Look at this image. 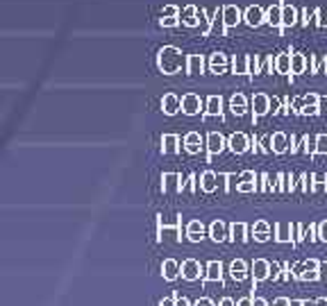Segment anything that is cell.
Returning <instances> with one entry per match:
<instances>
[{
	"label": "cell",
	"mask_w": 327,
	"mask_h": 306,
	"mask_svg": "<svg viewBox=\"0 0 327 306\" xmlns=\"http://www.w3.org/2000/svg\"><path fill=\"white\" fill-rule=\"evenodd\" d=\"M157 64H159L163 75H175V73L187 64V59H184L180 48H175V46H163L159 50V55H157Z\"/></svg>",
	"instance_id": "6da1fadb"
},
{
	"label": "cell",
	"mask_w": 327,
	"mask_h": 306,
	"mask_svg": "<svg viewBox=\"0 0 327 306\" xmlns=\"http://www.w3.org/2000/svg\"><path fill=\"white\" fill-rule=\"evenodd\" d=\"M250 139L243 134V132H234V134L228 139V147H230V152L232 155H243V152L250 150Z\"/></svg>",
	"instance_id": "7a4b0ae2"
},
{
	"label": "cell",
	"mask_w": 327,
	"mask_h": 306,
	"mask_svg": "<svg viewBox=\"0 0 327 306\" xmlns=\"http://www.w3.org/2000/svg\"><path fill=\"white\" fill-rule=\"evenodd\" d=\"M243 20L250 28H259L261 23H266V12H263L259 5H250L243 12Z\"/></svg>",
	"instance_id": "3957f363"
},
{
	"label": "cell",
	"mask_w": 327,
	"mask_h": 306,
	"mask_svg": "<svg viewBox=\"0 0 327 306\" xmlns=\"http://www.w3.org/2000/svg\"><path fill=\"white\" fill-rule=\"evenodd\" d=\"M250 272H252L255 283L257 281H266V279H271V263H268L266 258H255V261H252Z\"/></svg>",
	"instance_id": "277c9868"
},
{
	"label": "cell",
	"mask_w": 327,
	"mask_h": 306,
	"mask_svg": "<svg viewBox=\"0 0 327 306\" xmlns=\"http://www.w3.org/2000/svg\"><path fill=\"white\" fill-rule=\"evenodd\" d=\"M202 100H200L198 93H187V96L182 98V112L187 116H196L200 114V109H202Z\"/></svg>",
	"instance_id": "5b68a950"
},
{
	"label": "cell",
	"mask_w": 327,
	"mask_h": 306,
	"mask_svg": "<svg viewBox=\"0 0 327 306\" xmlns=\"http://www.w3.org/2000/svg\"><path fill=\"white\" fill-rule=\"evenodd\" d=\"M223 20H225V28H236V25L243 20V12H241L236 5H225L223 7Z\"/></svg>",
	"instance_id": "8992f818"
},
{
	"label": "cell",
	"mask_w": 327,
	"mask_h": 306,
	"mask_svg": "<svg viewBox=\"0 0 327 306\" xmlns=\"http://www.w3.org/2000/svg\"><path fill=\"white\" fill-rule=\"evenodd\" d=\"M228 147V141L220 132H209L207 134V152L209 155H220V152Z\"/></svg>",
	"instance_id": "52a82bcc"
},
{
	"label": "cell",
	"mask_w": 327,
	"mask_h": 306,
	"mask_svg": "<svg viewBox=\"0 0 327 306\" xmlns=\"http://www.w3.org/2000/svg\"><path fill=\"white\" fill-rule=\"evenodd\" d=\"M202 266H200V261L196 258H187V261L182 263V277L187 279V281H196L200 279V274H202Z\"/></svg>",
	"instance_id": "ba28073f"
},
{
	"label": "cell",
	"mask_w": 327,
	"mask_h": 306,
	"mask_svg": "<svg viewBox=\"0 0 327 306\" xmlns=\"http://www.w3.org/2000/svg\"><path fill=\"white\" fill-rule=\"evenodd\" d=\"M180 23L187 25V28H198L200 25V9L196 5H187L180 14Z\"/></svg>",
	"instance_id": "9c48e42d"
},
{
	"label": "cell",
	"mask_w": 327,
	"mask_h": 306,
	"mask_svg": "<svg viewBox=\"0 0 327 306\" xmlns=\"http://www.w3.org/2000/svg\"><path fill=\"white\" fill-rule=\"evenodd\" d=\"M271 112V98L266 93H255L252 96V114L259 118V116H266Z\"/></svg>",
	"instance_id": "30bf717a"
},
{
	"label": "cell",
	"mask_w": 327,
	"mask_h": 306,
	"mask_svg": "<svg viewBox=\"0 0 327 306\" xmlns=\"http://www.w3.org/2000/svg\"><path fill=\"white\" fill-rule=\"evenodd\" d=\"M180 274H182V266L175 258H166V261L161 263V277L166 279V281H175Z\"/></svg>",
	"instance_id": "8fae6325"
},
{
	"label": "cell",
	"mask_w": 327,
	"mask_h": 306,
	"mask_svg": "<svg viewBox=\"0 0 327 306\" xmlns=\"http://www.w3.org/2000/svg\"><path fill=\"white\" fill-rule=\"evenodd\" d=\"M161 191L163 193H182V182L177 172H163L161 177Z\"/></svg>",
	"instance_id": "7c38bea8"
},
{
	"label": "cell",
	"mask_w": 327,
	"mask_h": 306,
	"mask_svg": "<svg viewBox=\"0 0 327 306\" xmlns=\"http://www.w3.org/2000/svg\"><path fill=\"white\" fill-rule=\"evenodd\" d=\"M161 109L166 116H175L177 112H182V100L175 96V93H166L161 98Z\"/></svg>",
	"instance_id": "4fadbf2b"
},
{
	"label": "cell",
	"mask_w": 327,
	"mask_h": 306,
	"mask_svg": "<svg viewBox=\"0 0 327 306\" xmlns=\"http://www.w3.org/2000/svg\"><path fill=\"white\" fill-rule=\"evenodd\" d=\"M209 238H212L214 243H225V241H230V236H228V225H225L223 220H214V223L209 225Z\"/></svg>",
	"instance_id": "5bb4252c"
},
{
	"label": "cell",
	"mask_w": 327,
	"mask_h": 306,
	"mask_svg": "<svg viewBox=\"0 0 327 306\" xmlns=\"http://www.w3.org/2000/svg\"><path fill=\"white\" fill-rule=\"evenodd\" d=\"M225 68H228V57H225L223 52H214V55H209V71H212L214 75H223Z\"/></svg>",
	"instance_id": "9a60e30c"
},
{
	"label": "cell",
	"mask_w": 327,
	"mask_h": 306,
	"mask_svg": "<svg viewBox=\"0 0 327 306\" xmlns=\"http://www.w3.org/2000/svg\"><path fill=\"white\" fill-rule=\"evenodd\" d=\"M298 25V9L289 3H282V30Z\"/></svg>",
	"instance_id": "2e32d148"
},
{
	"label": "cell",
	"mask_w": 327,
	"mask_h": 306,
	"mask_svg": "<svg viewBox=\"0 0 327 306\" xmlns=\"http://www.w3.org/2000/svg\"><path fill=\"white\" fill-rule=\"evenodd\" d=\"M216 188H218V177H216V172L207 170L200 175V191L202 193H214Z\"/></svg>",
	"instance_id": "e0dca14e"
},
{
	"label": "cell",
	"mask_w": 327,
	"mask_h": 306,
	"mask_svg": "<svg viewBox=\"0 0 327 306\" xmlns=\"http://www.w3.org/2000/svg\"><path fill=\"white\" fill-rule=\"evenodd\" d=\"M187 238L191 243H200L205 238V225L200 223V220H191V223L187 225Z\"/></svg>",
	"instance_id": "ac0fdd59"
},
{
	"label": "cell",
	"mask_w": 327,
	"mask_h": 306,
	"mask_svg": "<svg viewBox=\"0 0 327 306\" xmlns=\"http://www.w3.org/2000/svg\"><path fill=\"white\" fill-rule=\"evenodd\" d=\"M200 147H202V139H200L198 132H189L187 136H184V150L189 152V155H198Z\"/></svg>",
	"instance_id": "d6986e66"
},
{
	"label": "cell",
	"mask_w": 327,
	"mask_h": 306,
	"mask_svg": "<svg viewBox=\"0 0 327 306\" xmlns=\"http://www.w3.org/2000/svg\"><path fill=\"white\" fill-rule=\"evenodd\" d=\"M266 23L273 25V28H279V30H282V3L271 5V7L266 9Z\"/></svg>",
	"instance_id": "ffe728a7"
},
{
	"label": "cell",
	"mask_w": 327,
	"mask_h": 306,
	"mask_svg": "<svg viewBox=\"0 0 327 306\" xmlns=\"http://www.w3.org/2000/svg\"><path fill=\"white\" fill-rule=\"evenodd\" d=\"M223 114V100H220V96H209L207 100H205V116H220Z\"/></svg>",
	"instance_id": "44dd1931"
},
{
	"label": "cell",
	"mask_w": 327,
	"mask_h": 306,
	"mask_svg": "<svg viewBox=\"0 0 327 306\" xmlns=\"http://www.w3.org/2000/svg\"><path fill=\"white\" fill-rule=\"evenodd\" d=\"M220 277H223V266H220V261H209L207 268H205V283L220 281Z\"/></svg>",
	"instance_id": "7402d4cb"
},
{
	"label": "cell",
	"mask_w": 327,
	"mask_h": 306,
	"mask_svg": "<svg viewBox=\"0 0 327 306\" xmlns=\"http://www.w3.org/2000/svg\"><path fill=\"white\" fill-rule=\"evenodd\" d=\"M230 274L234 281H243L248 277V266H246L243 258H234V261L230 263Z\"/></svg>",
	"instance_id": "603a6c76"
},
{
	"label": "cell",
	"mask_w": 327,
	"mask_h": 306,
	"mask_svg": "<svg viewBox=\"0 0 327 306\" xmlns=\"http://www.w3.org/2000/svg\"><path fill=\"white\" fill-rule=\"evenodd\" d=\"M289 145H291V141H289V136L284 132H275L273 134V152L275 155H284L289 150Z\"/></svg>",
	"instance_id": "cb8c5ba5"
},
{
	"label": "cell",
	"mask_w": 327,
	"mask_h": 306,
	"mask_svg": "<svg viewBox=\"0 0 327 306\" xmlns=\"http://www.w3.org/2000/svg\"><path fill=\"white\" fill-rule=\"evenodd\" d=\"M180 150V139L175 134H163L161 139V152L163 155H175Z\"/></svg>",
	"instance_id": "d4e9b609"
},
{
	"label": "cell",
	"mask_w": 327,
	"mask_h": 306,
	"mask_svg": "<svg viewBox=\"0 0 327 306\" xmlns=\"http://www.w3.org/2000/svg\"><path fill=\"white\" fill-rule=\"evenodd\" d=\"M230 109L236 116H243L248 112V100H246L243 93H234V96L230 98Z\"/></svg>",
	"instance_id": "484cf974"
},
{
	"label": "cell",
	"mask_w": 327,
	"mask_h": 306,
	"mask_svg": "<svg viewBox=\"0 0 327 306\" xmlns=\"http://www.w3.org/2000/svg\"><path fill=\"white\" fill-rule=\"evenodd\" d=\"M202 68H205L202 55H189L187 57V73H189V75H200Z\"/></svg>",
	"instance_id": "4316f807"
},
{
	"label": "cell",
	"mask_w": 327,
	"mask_h": 306,
	"mask_svg": "<svg viewBox=\"0 0 327 306\" xmlns=\"http://www.w3.org/2000/svg\"><path fill=\"white\" fill-rule=\"evenodd\" d=\"M230 241L248 243V227H246V223H234L230 227Z\"/></svg>",
	"instance_id": "83f0119b"
},
{
	"label": "cell",
	"mask_w": 327,
	"mask_h": 306,
	"mask_svg": "<svg viewBox=\"0 0 327 306\" xmlns=\"http://www.w3.org/2000/svg\"><path fill=\"white\" fill-rule=\"evenodd\" d=\"M232 68H234V75H248V73H250V57H248V55H236Z\"/></svg>",
	"instance_id": "f1b7e54d"
},
{
	"label": "cell",
	"mask_w": 327,
	"mask_h": 306,
	"mask_svg": "<svg viewBox=\"0 0 327 306\" xmlns=\"http://www.w3.org/2000/svg\"><path fill=\"white\" fill-rule=\"evenodd\" d=\"M275 71L279 75H289V73H291V55H287V52L277 55L275 57Z\"/></svg>",
	"instance_id": "f546056e"
},
{
	"label": "cell",
	"mask_w": 327,
	"mask_h": 306,
	"mask_svg": "<svg viewBox=\"0 0 327 306\" xmlns=\"http://www.w3.org/2000/svg\"><path fill=\"white\" fill-rule=\"evenodd\" d=\"M307 64L309 61L304 55H291V75H302Z\"/></svg>",
	"instance_id": "4dcf8cb0"
},
{
	"label": "cell",
	"mask_w": 327,
	"mask_h": 306,
	"mask_svg": "<svg viewBox=\"0 0 327 306\" xmlns=\"http://www.w3.org/2000/svg\"><path fill=\"white\" fill-rule=\"evenodd\" d=\"M291 231H293V227L289 223H279L277 225V236H275L277 243H291V238H293Z\"/></svg>",
	"instance_id": "1f68e13d"
},
{
	"label": "cell",
	"mask_w": 327,
	"mask_h": 306,
	"mask_svg": "<svg viewBox=\"0 0 327 306\" xmlns=\"http://www.w3.org/2000/svg\"><path fill=\"white\" fill-rule=\"evenodd\" d=\"M316 155H327V134L316 136Z\"/></svg>",
	"instance_id": "d6a6232c"
},
{
	"label": "cell",
	"mask_w": 327,
	"mask_h": 306,
	"mask_svg": "<svg viewBox=\"0 0 327 306\" xmlns=\"http://www.w3.org/2000/svg\"><path fill=\"white\" fill-rule=\"evenodd\" d=\"M252 231H255V236H259V234H271V225H268L266 220H257V223L252 225Z\"/></svg>",
	"instance_id": "836d02e7"
},
{
	"label": "cell",
	"mask_w": 327,
	"mask_h": 306,
	"mask_svg": "<svg viewBox=\"0 0 327 306\" xmlns=\"http://www.w3.org/2000/svg\"><path fill=\"white\" fill-rule=\"evenodd\" d=\"M320 277V270H304V266H302V272H300V281H316V279Z\"/></svg>",
	"instance_id": "e575fe53"
},
{
	"label": "cell",
	"mask_w": 327,
	"mask_h": 306,
	"mask_svg": "<svg viewBox=\"0 0 327 306\" xmlns=\"http://www.w3.org/2000/svg\"><path fill=\"white\" fill-rule=\"evenodd\" d=\"M298 114H302V116H318L320 114V107H318V104H302V107L298 109Z\"/></svg>",
	"instance_id": "d590c367"
},
{
	"label": "cell",
	"mask_w": 327,
	"mask_h": 306,
	"mask_svg": "<svg viewBox=\"0 0 327 306\" xmlns=\"http://www.w3.org/2000/svg\"><path fill=\"white\" fill-rule=\"evenodd\" d=\"M236 191H239V193H252V191H259V186H257L255 182H239Z\"/></svg>",
	"instance_id": "8d00e7d4"
},
{
	"label": "cell",
	"mask_w": 327,
	"mask_h": 306,
	"mask_svg": "<svg viewBox=\"0 0 327 306\" xmlns=\"http://www.w3.org/2000/svg\"><path fill=\"white\" fill-rule=\"evenodd\" d=\"M159 25L161 28H175V25H180V16H161Z\"/></svg>",
	"instance_id": "74e56055"
},
{
	"label": "cell",
	"mask_w": 327,
	"mask_h": 306,
	"mask_svg": "<svg viewBox=\"0 0 327 306\" xmlns=\"http://www.w3.org/2000/svg\"><path fill=\"white\" fill-rule=\"evenodd\" d=\"M259 145H261V152H266V155H271V152H273V136H263Z\"/></svg>",
	"instance_id": "f35d334b"
},
{
	"label": "cell",
	"mask_w": 327,
	"mask_h": 306,
	"mask_svg": "<svg viewBox=\"0 0 327 306\" xmlns=\"http://www.w3.org/2000/svg\"><path fill=\"white\" fill-rule=\"evenodd\" d=\"M271 279H273V281L282 279V266H279V263H275V261L271 263Z\"/></svg>",
	"instance_id": "ab89813d"
},
{
	"label": "cell",
	"mask_w": 327,
	"mask_h": 306,
	"mask_svg": "<svg viewBox=\"0 0 327 306\" xmlns=\"http://www.w3.org/2000/svg\"><path fill=\"white\" fill-rule=\"evenodd\" d=\"M180 9L175 7V5H166V7L161 9V16H180Z\"/></svg>",
	"instance_id": "60d3db41"
},
{
	"label": "cell",
	"mask_w": 327,
	"mask_h": 306,
	"mask_svg": "<svg viewBox=\"0 0 327 306\" xmlns=\"http://www.w3.org/2000/svg\"><path fill=\"white\" fill-rule=\"evenodd\" d=\"M318 241L327 243V220H325V223H320V225H318Z\"/></svg>",
	"instance_id": "b9f144b4"
},
{
	"label": "cell",
	"mask_w": 327,
	"mask_h": 306,
	"mask_svg": "<svg viewBox=\"0 0 327 306\" xmlns=\"http://www.w3.org/2000/svg\"><path fill=\"white\" fill-rule=\"evenodd\" d=\"M318 102H320V98L316 96V93H307L302 100V104H318Z\"/></svg>",
	"instance_id": "7bdbcfd3"
},
{
	"label": "cell",
	"mask_w": 327,
	"mask_h": 306,
	"mask_svg": "<svg viewBox=\"0 0 327 306\" xmlns=\"http://www.w3.org/2000/svg\"><path fill=\"white\" fill-rule=\"evenodd\" d=\"M304 270H320V263L316 258H309V261H304Z\"/></svg>",
	"instance_id": "ee69618b"
},
{
	"label": "cell",
	"mask_w": 327,
	"mask_h": 306,
	"mask_svg": "<svg viewBox=\"0 0 327 306\" xmlns=\"http://www.w3.org/2000/svg\"><path fill=\"white\" fill-rule=\"evenodd\" d=\"M175 306H191V302L187 297H182L180 293H175Z\"/></svg>",
	"instance_id": "f6af8a7d"
},
{
	"label": "cell",
	"mask_w": 327,
	"mask_h": 306,
	"mask_svg": "<svg viewBox=\"0 0 327 306\" xmlns=\"http://www.w3.org/2000/svg\"><path fill=\"white\" fill-rule=\"evenodd\" d=\"M271 112H273V114H279V112H282V107H279V98H273V100H271Z\"/></svg>",
	"instance_id": "bcb514c9"
},
{
	"label": "cell",
	"mask_w": 327,
	"mask_h": 306,
	"mask_svg": "<svg viewBox=\"0 0 327 306\" xmlns=\"http://www.w3.org/2000/svg\"><path fill=\"white\" fill-rule=\"evenodd\" d=\"M300 23H302L304 28H309V23H314V18H309V9H304V12H302V20H300Z\"/></svg>",
	"instance_id": "7dc6e473"
},
{
	"label": "cell",
	"mask_w": 327,
	"mask_h": 306,
	"mask_svg": "<svg viewBox=\"0 0 327 306\" xmlns=\"http://www.w3.org/2000/svg\"><path fill=\"white\" fill-rule=\"evenodd\" d=\"M323 182H325V177H318V182L314 184V191H316V193H320V191H325V188H327Z\"/></svg>",
	"instance_id": "c3c4849f"
},
{
	"label": "cell",
	"mask_w": 327,
	"mask_h": 306,
	"mask_svg": "<svg viewBox=\"0 0 327 306\" xmlns=\"http://www.w3.org/2000/svg\"><path fill=\"white\" fill-rule=\"evenodd\" d=\"M273 306H291V299H289V297H277L275 302H273Z\"/></svg>",
	"instance_id": "681fc988"
},
{
	"label": "cell",
	"mask_w": 327,
	"mask_h": 306,
	"mask_svg": "<svg viewBox=\"0 0 327 306\" xmlns=\"http://www.w3.org/2000/svg\"><path fill=\"white\" fill-rule=\"evenodd\" d=\"M193 306H214V302H212V299H209V297H200V299H198V302L193 304Z\"/></svg>",
	"instance_id": "f907efd6"
},
{
	"label": "cell",
	"mask_w": 327,
	"mask_h": 306,
	"mask_svg": "<svg viewBox=\"0 0 327 306\" xmlns=\"http://www.w3.org/2000/svg\"><path fill=\"white\" fill-rule=\"evenodd\" d=\"M159 306H175V295H173V297H163Z\"/></svg>",
	"instance_id": "816d5d0a"
},
{
	"label": "cell",
	"mask_w": 327,
	"mask_h": 306,
	"mask_svg": "<svg viewBox=\"0 0 327 306\" xmlns=\"http://www.w3.org/2000/svg\"><path fill=\"white\" fill-rule=\"evenodd\" d=\"M218 306H236V302H234L232 297H223V299H220V304H218Z\"/></svg>",
	"instance_id": "f5cc1de1"
},
{
	"label": "cell",
	"mask_w": 327,
	"mask_h": 306,
	"mask_svg": "<svg viewBox=\"0 0 327 306\" xmlns=\"http://www.w3.org/2000/svg\"><path fill=\"white\" fill-rule=\"evenodd\" d=\"M252 306H268V302L263 297H255L252 299Z\"/></svg>",
	"instance_id": "db71d44e"
},
{
	"label": "cell",
	"mask_w": 327,
	"mask_h": 306,
	"mask_svg": "<svg viewBox=\"0 0 327 306\" xmlns=\"http://www.w3.org/2000/svg\"><path fill=\"white\" fill-rule=\"evenodd\" d=\"M236 306H252V297H243L236 302Z\"/></svg>",
	"instance_id": "11a10c76"
},
{
	"label": "cell",
	"mask_w": 327,
	"mask_h": 306,
	"mask_svg": "<svg viewBox=\"0 0 327 306\" xmlns=\"http://www.w3.org/2000/svg\"><path fill=\"white\" fill-rule=\"evenodd\" d=\"M268 238H271L268 234H259V236H255V241H257V243H266Z\"/></svg>",
	"instance_id": "9f6ffc18"
},
{
	"label": "cell",
	"mask_w": 327,
	"mask_h": 306,
	"mask_svg": "<svg viewBox=\"0 0 327 306\" xmlns=\"http://www.w3.org/2000/svg\"><path fill=\"white\" fill-rule=\"evenodd\" d=\"M302 306H316V302H302Z\"/></svg>",
	"instance_id": "6f0895ef"
},
{
	"label": "cell",
	"mask_w": 327,
	"mask_h": 306,
	"mask_svg": "<svg viewBox=\"0 0 327 306\" xmlns=\"http://www.w3.org/2000/svg\"><path fill=\"white\" fill-rule=\"evenodd\" d=\"M291 306H302V302H291Z\"/></svg>",
	"instance_id": "680465c9"
}]
</instances>
